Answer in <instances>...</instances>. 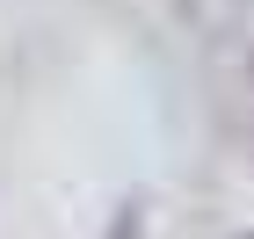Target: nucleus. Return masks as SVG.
Wrapping results in <instances>:
<instances>
[{
    "label": "nucleus",
    "mask_w": 254,
    "mask_h": 239,
    "mask_svg": "<svg viewBox=\"0 0 254 239\" xmlns=\"http://www.w3.org/2000/svg\"><path fill=\"white\" fill-rule=\"evenodd\" d=\"M109 239H138V210H124V218L109 225Z\"/></svg>",
    "instance_id": "1"
}]
</instances>
